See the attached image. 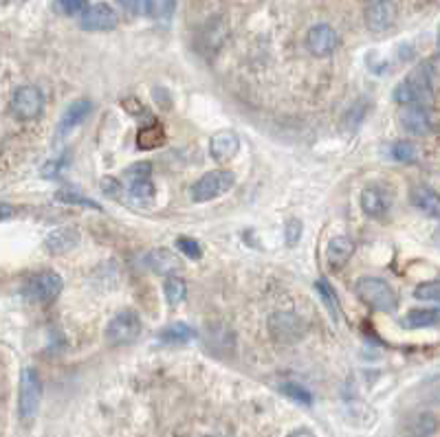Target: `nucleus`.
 <instances>
[{
    "label": "nucleus",
    "mask_w": 440,
    "mask_h": 437,
    "mask_svg": "<svg viewBox=\"0 0 440 437\" xmlns=\"http://www.w3.org/2000/svg\"><path fill=\"white\" fill-rule=\"evenodd\" d=\"M55 198H58L60 202L64 205H79V207H93V209H100V205L91 200V198H84L81 193L73 191V189H60L58 193H55Z\"/></svg>",
    "instance_id": "27"
},
{
    "label": "nucleus",
    "mask_w": 440,
    "mask_h": 437,
    "mask_svg": "<svg viewBox=\"0 0 440 437\" xmlns=\"http://www.w3.org/2000/svg\"><path fill=\"white\" fill-rule=\"evenodd\" d=\"M79 24H81V29H86V31H110L119 24V16L110 5L95 3L81 11Z\"/></svg>",
    "instance_id": "9"
},
{
    "label": "nucleus",
    "mask_w": 440,
    "mask_h": 437,
    "mask_svg": "<svg viewBox=\"0 0 440 437\" xmlns=\"http://www.w3.org/2000/svg\"><path fill=\"white\" fill-rule=\"evenodd\" d=\"M102 185H104V191L110 193V196H117V193H119V187H121L115 178H104V180H102Z\"/></svg>",
    "instance_id": "35"
},
{
    "label": "nucleus",
    "mask_w": 440,
    "mask_h": 437,
    "mask_svg": "<svg viewBox=\"0 0 440 437\" xmlns=\"http://www.w3.org/2000/svg\"><path fill=\"white\" fill-rule=\"evenodd\" d=\"M271 332L282 343H293L304 332V323H301L291 312H278L271 317Z\"/></svg>",
    "instance_id": "12"
},
{
    "label": "nucleus",
    "mask_w": 440,
    "mask_h": 437,
    "mask_svg": "<svg viewBox=\"0 0 440 437\" xmlns=\"http://www.w3.org/2000/svg\"><path fill=\"white\" fill-rule=\"evenodd\" d=\"M233 185H236V176L227 169H216V172L205 174L201 180H196L191 185V200L196 202H207L214 198H220L223 193H227Z\"/></svg>",
    "instance_id": "3"
},
{
    "label": "nucleus",
    "mask_w": 440,
    "mask_h": 437,
    "mask_svg": "<svg viewBox=\"0 0 440 437\" xmlns=\"http://www.w3.org/2000/svg\"><path fill=\"white\" fill-rule=\"evenodd\" d=\"M146 266L157 275H174L178 271V260L168 248H155L146 255Z\"/></svg>",
    "instance_id": "18"
},
{
    "label": "nucleus",
    "mask_w": 440,
    "mask_h": 437,
    "mask_svg": "<svg viewBox=\"0 0 440 437\" xmlns=\"http://www.w3.org/2000/svg\"><path fill=\"white\" fill-rule=\"evenodd\" d=\"M45 110V95L38 86H20L11 95V112L22 121L38 119Z\"/></svg>",
    "instance_id": "7"
},
{
    "label": "nucleus",
    "mask_w": 440,
    "mask_h": 437,
    "mask_svg": "<svg viewBox=\"0 0 440 437\" xmlns=\"http://www.w3.org/2000/svg\"><path fill=\"white\" fill-rule=\"evenodd\" d=\"M317 290H320V297H322L326 310L330 312V317L337 321L339 319V301H337V294H335L333 286H330L326 279H320L317 281Z\"/></svg>",
    "instance_id": "25"
},
{
    "label": "nucleus",
    "mask_w": 440,
    "mask_h": 437,
    "mask_svg": "<svg viewBox=\"0 0 440 437\" xmlns=\"http://www.w3.org/2000/svg\"><path fill=\"white\" fill-rule=\"evenodd\" d=\"M62 288H64V279L58 273L53 271L38 273L29 277V281L24 284V297L36 303H49L58 297Z\"/></svg>",
    "instance_id": "6"
},
{
    "label": "nucleus",
    "mask_w": 440,
    "mask_h": 437,
    "mask_svg": "<svg viewBox=\"0 0 440 437\" xmlns=\"http://www.w3.org/2000/svg\"><path fill=\"white\" fill-rule=\"evenodd\" d=\"M411 202L416 205V209L425 211L427 216L438 218L440 200H438V193L432 187H414L411 189Z\"/></svg>",
    "instance_id": "20"
},
{
    "label": "nucleus",
    "mask_w": 440,
    "mask_h": 437,
    "mask_svg": "<svg viewBox=\"0 0 440 437\" xmlns=\"http://www.w3.org/2000/svg\"><path fill=\"white\" fill-rule=\"evenodd\" d=\"M53 7L58 13H62V16H77V13H81L88 5L86 0H55Z\"/></svg>",
    "instance_id": "28"
},
{
    "label": "nucleus",
    "mask_w": 440,
    "mask_h": 437,
    "mask_svg": "<svg viewBox=\"0 0 440 437\" xmlns=\"http://www.w3.org/2000/svg\"><path fill=\"white\" fill-rule=\"evenodd\" d=\"M163 290H165V299H168L170 305H178V303H183V301H185L187 286H185V281H183L181 277L168 275V277H165Z\"/></svg>",
    "instance_id": "23"
},
{
    "label": "nucleus",
    "mask_w": 440,
    "mask_h": 437,
    "mask_svg": "<svg viewBox=\"0 0 440 437\" xmlns=\"http://www.w3.org/2000/svg\"><path fill=\"white\" fill-rule=\"evenodd\" d=\"M392 157L401 163H416L418 161V148L411 141H396L392 145Z\"/></svg>",
    "instance_id": "26"
},
{
    "label": "nucleus",
    "mask_w": 440,
    "mask_h": 437,
    "mask_svg": "<svg viewBox=\"0 0 440 437\" xmlns=\"http://www.w3.org/2000/svg\"><path fill=\"white\" fill-rule=\"evenodd\" d=\"M163 141H165L163 125H159L157 121H150L141 128L139 136H136V145L141 150H155V148L163 145Z\"/></svg>",
    "instance_id": "21"
},
{
    "label": "nucleus",
    "mask_w": 440,
    "mask_h": 437,
    "mask_svg": "<svg viewBox=\"0 0 440 437\" xmlns=\"http://www.w3.org/2000/svg\"><path fill=\"white\" fill-rule=\"evenodd\" d=\"M361 209L370 218H381L390 209V198L381 187H366L361 191Z\"/></svg>",
    "instance_id": "17"
},
{
    "label": "nucleus",
    "mask_w": 440,
    "mask_h": 437,
    "mask_svg": "<svg viewBox=\"0 0 440 437\" xmlns=\"http://www.w3.org/2000/svg\"><path fill=\"white\" fill-rule=\"evenodd\" d=\"M414 297L421 299V301H438L440 297V286H438V281H427V284H421L414 292Z\"/></svg>",
    "instance_id": "31"
},
{
    "label": "nucleus",
    "mask_w": 440,
    "mask_h": 437,
    "mask_svg": "<svg viewBox=\"0 0 440 437\" xmlns=\"http://www.w3.org/2000/svg\"><path fill=\"white\" fill-rule=\"evenodd\" d=\"M282 391L286 393L288 398L295 400V402H299V404H311V402H313V396H311V393H308L304 387L295 385V383H286V385H282Z\"/></svg>",
    "instance_id": "30"
},
{
    "label": "nucleus",
    "mask_w": 440,
    "mask_h": 437,
    "mask_svg": "<svg viewBox=\"0 0 440 437\" xmlns=\"http://www.w3.org/2000/svg\"><path fill=\"white\" fill-rule=\"evenodd\" d=\"M79 244V231L64 227V229H55L53 233H49V237L45 239V246L53 255H62V253L73 251Z\"/></svg>",
    "instance_id": "16"
},
{
    "label": "nucleus",
    "mask_w": 440,
    "mask_h": 437,
    "mask_svg": "<svg viewBox=\"0 0 440 437\" xmlns=\"http://www.w3.org/2000/svg\"><path fill=\"white\" fill-rule=\"evenodd\" d=\"M119 5L126 9V11H130V13L143 11V0H119Z\"/></svg>",
    "instance_id": "34"
},
{
    "label": "nucleus",
    "mask_w": 440,
    "mask_h": 437,
    "mask_svg": "<svg viewBox=\"0 0 440 437\" xmlns=\"http://www.w3.org/2000/svg\"><path fill=\"white\" fill-rule=\"evenodd\" d=\"M401 128L414 136H432L438 130V119L427 106H409L401 115Z\"/></svg>",
    "instance_id": "8"
},
{
    "label": "nucleus",
    "mask_w": 440,
    "mask_h": 437,
    "mask_svg": "<svg viewBox=\"0 0 440 437\" xmlns=\"http://www.w3.org/2000/svg\"><path fill=\"white\" fill-rule=\"evenodd\" d=\"M339 35L330 24H315L313 29L306 33V47L313 55L317 58H328L337 51Z\"/></svg>",
    "instance_id": "10"
},
{
    "label": "nucleus",
    "mask_w": 440,
    "mask_h": 437,
    "mask_svg": "<svg viewBox=\"0 0 440 437\" xmlns=\"http://www.w3.org/2000/svg\"><path fill=\"white\" fill-rule=\"evenodd\" d=\"M141 334V319L134 310H123L106 328V341L110 345H128Z\"/></svg>",
    "instance_id": "5"
},
{
    "label": "nucleus",
    "mask_w": 440,
    "mask_h": 437,
    "mask_svg": "<svg viewBox=\"0 0 440 437\" xmlns=\"http://www.w3.org/2000/svg\"><path fill=\"white\" fill-rule=\"evenodd\" d=\"M176 0H143V7L150 18L155 20H168L174 13Z\"/></svg>",
    "instance_id": "24"
},
{
    "label": "nucleus",
    "mask_w": 440,
    "mask_h": 437,
    "mask_svg": "<svg viewBox=\"0 0 440 437\" xmlns=\"http://www.w3.org/2000/svg\"><path fill=\"white\" fill-rule=\"evenodd\" d=\"M396 20V7L392 0H370L366 7V24L372 31L390 29Z\"/></svg>",
    "instance_id": "11"
},
{
    "label": "nucleus",
    "mask_w": 440,
    "mask_h": 437,
    "mask_svg": "<svg viewBox=\"0 0 440 437\" xmlns=\"http://www.w3.org/2000/svg\"><path fill=\"white\" fill-rule=\"evenodd\" d=\"M126 191L132 202H150L155 198L152 163H134L126 169Z\"/></svg>",
    "instance_id": "4"
},
{
    "label": "nucleus",
    "mask_w": 440,
    "mask_h": 437,
    "mask_svg": "<svg viewBox=\"0 0 440 437\" xmlns=\"http://www.w3.org/2000/svg\"><path fill=\"white\" fill-rule=\"evenodd\" d=\"M16 216V209H13L11 205H5V202H0V222L3 220H9Z\"/></svg>",
    "instance_id": "36"
},
{
    "label": "nucleus",
    "mask_w": 440,
    "mask_h": 437,
    "mask_svg": "<svg viewBox=\"0 0 440 437\" xmlns=\"http://www.w3.org/2000/svg\"><path fill=\"white\" fill-rule=\"evenodd\" d=\"M238 150H240V138H238L236 132H229V130L218 132L210 141V154H212V159L218 161V163L231 161L238 154Z\"/></svg>",
    "instance_id": "13"
},
{
    "label": "nucleus",
    "mask_w": 440,
    "mask_h": 437,
    "mask_svg": "<svg viewBox=\"0 0 440 437\" xmlns=\"http://www.w3.org/2000/svg\"><path fill=\"white\" fill-rule=\"evenodd\" d=\"M284 235H286V242L293 246L301 237V222L299 220H288L286 227H284Z\"/></svg>",
    "instance_id": "32"
},
{
    "label": "nucleus",
    "mask_w": 440,
    "mask_h": 437,
    "mask_svg": "<svg viewBox=\"0 0 440 437\" xmlns=\"http://www.w3.org/2000/svg\"><path fill=\"white\" fill-rule=\"evenodd\" d=\"M91 110H93L91 100H75L71 106L64 110V115L60 119V125H58V134L66 136L71 130H75L77 125H81L86 121V117L91 115Z\"/></svg>",
    "instance_id": "14"
},
{
    "label": "nucleus",
    "mask_w": 440,
    "mask_h": 437,
    "mask_svg": "<svg viewBox=\"0 0 440 437\" xmlns=\"http://www.w3.org/2000/svg\"><path fill=\"white\" fill-rule=\"evenodd\" d=\"M40 400H42V380L33 367H24L20 372V389H18V413L22 420H33Z\"/></svg>",
    "instance_id": "2"
},
{
    "label": "nucleus",
    "mask_w": 440,
    "mask_h": 437,
    "mask_svg": "<svg viewBox=\"0 0 440 437\" xmlns=\"http://www.w3.org/2000/svg\"><path fill=\"white\" fill-rule=\"evenodd\" d=\"M354 253V242L350 237L346 235H337L328 242V248H326V260H328V266L333 271H339L343 269V266L348 264V260L352 257Z\"/></svg>",
    "instance_id": "15"
},
{
    "label": "nucleus",
    "mask_w": 440,
    "mask_h": 437,
    "mask_svg": "<svg viewBox=\"0 0 440 437\" xmlns=\"http://www.w3.org/2000/svg\"><path fill=\"white\" fill-rule=\"evenodd\" d=\"M66 165H68V154H62L60 159H55V161H51V163L45 165L42 176H45V178H51V176H55V174H60V169L66 167Z\"/></svg>",
    "instance_id": "33"
},
{
    "label": "nucleus",
    "mask_w": 440,
    "mask_h": 437,
    "mask_svg": "<svg viewBox=\"0 0 440 437\" xmlns=\"http://www.w3.org/2000/svg\"><path fill=\"white\" fill-rule=\"evenodd\" d=\"M356 297L368 308L379 310V312H394L398 308V294L385 279L379 277H361L354 284Z\"/></svg>",
    "instance_id": "1"
},
{
    "label": "nucleus",
    "mask_w": 440,
    "mask_h": 437,
    "mask_svg": "<svg viewBox=\"0 0 440 437\" xmlns=\"http://www.w3.org/2000/svg\"><path fill=\"white\" fill-rule=\"evenodd\" d=\"M194 336H196V332L191 330L189 326H185V323H174V326H168V328H165V330L159 334L161 341L172 343V345H176V343H187V341H191Z\"/></svg>",
    "instance_id": "22"
},
{
    "label": "nucleus",
    "mask_w": 440,
    "mask_h": 437,
    "mask_svg": "<svg viewBox=\"0 0 440 437\" xmlns=\"http://www.w3.org/2000/svg\"><path fill=\"white\" fill-rule=\"evenodd\" d=\"M288 437H315L308 429H297V431H293Z\"/></svg>",
    "instance_id": "37"
},
{
    "label": "nucleus",
    "mask_w": 440,
    "mask_h": 437,
    "mask_svg": "<svg viewBox=\"0 0 440 437\" xmlns=\"http://www.w3.org/2000/svg\"><path fill=\"white\" fill-rule=\"evenodd\" d=\"M176 248L189 260H201L203 257V251H201L198 242H196V239H191V237H185V235L176 237Z\"/></svg>",
    "instance_id": "29"
},
{
    "label": "nucleus",
    "mask_w": 440,
    "mask_h": 437,
    "mask_svg": "<svg viewBox=\"0 0 440 437\" xmlns=\"http://www.w3.org/2000/svg\"><path fill=\"white\" fill-rule=\"evenodd\" d=\"M440 323V310L438 308H416L403 319V326L418 330V328H436Z\"/></svg>",
    "instance_id": "19"
}]
</instances>
